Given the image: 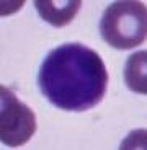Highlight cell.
Returning <instances> with one entry per match:
<instances>
[{
    "instance_id": "cell-1",
    "label": "cell",
    "mask_w": 147,
    "mask_h": 150,
    "mask_svg": "<svg viewBox=\"0 0 147 150\" xmlns=\"http://www.w3.org/2000/svg\"><path fill=\"white\" fill-rule=\"evenodd\" d=\"M41 93L56 108L87 111L103 100L108 72L100 54L80 42H67L48 54L38 74Z\"/></svg>"
},
{
    "instance_id": "cell-5",
    "label": "cell",
    "mask_w": 147,
    "mask_h": 150,
    "mask_svg": "<svg viewBox=\"0 0 147 150\" xmlns=\"http://www.w3.org/2000/svg\"><path fill=\"white\" fill-rule=\"evenodd\" d=\"M124 82L129 90L134 93H147V52L139 51L134 52L126 62Z\"/></svg>"
},
{
    "instance_id": "cell-3",
    "label": "cell",
    "mask_w": 147,
    "mask_h": 150,
    "mask_svg": "<svg viewBox=\"0 0 147 150\" xmlns=\"http://www.w3.org/2000/svg\"><path fill=\"white\" fill-rule=\"evenodd\" d=\"M0 139L8 147H20L36 132V114L7 86H0Z\"/></svg>"
},
{
    "instance_id": "cell-4",
    "label": "cell",
    "mask_w": 147,
    "mask_h": 150,
    "mask_svg": "<svg viewBox=\"0 0 147 150\" xmlns=\"http://www.w3.org/2000/svg\"><path fill=\"white\" fill-rule=\"evenodd\" d=\"M39 16L56 28H62L77 16L82 2L80 0H38L34 2Z\"/></svg>"
},
{
    "instance_id": "cell-2",
    "label": "cell",
    "mask_w": 147,
    "mask_h": 150,
    "mask_svg": "<svg viewBox=\"0 0 147 150\" xmlns=\"http://www.w3.org/2000/svg\"><path fill=\"white\" fill-rule=\"evenodd\" d=\"M103 39L114 49H132L146 41L147 10L144 2H113L100 20Z\"/></svg>"
}]
</instances>
